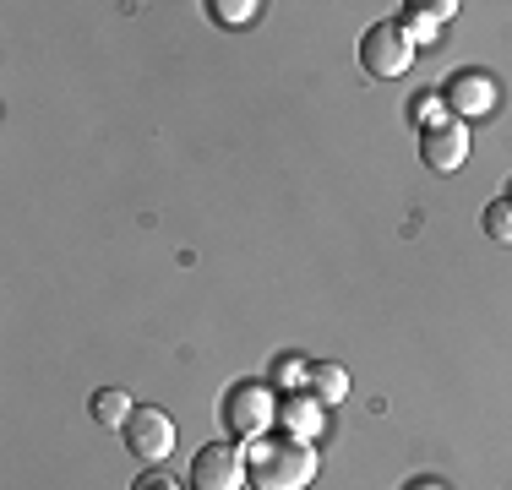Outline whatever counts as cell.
Returning <instances> with one entry per match:
<instances>
[{
  "label": "cell",
  "instance_id": "6da1fadb",
  "mask_svg": "<svg viewBox=\"0 0 512 490\" xmlns=\"http://www.w3.org/2000/svg\"><path fill=\"white\" fill-rule=\"evenodd\" d=\"M322 469L311 441L300 436H256L246 447V485L251 490H306Z\"/></svg>",
  "mask_w": 512,
  "mask_h": 490
},
{
  "label": "cell",
  "instance_id": "7a4b0ae2",
  "mask_svg": "<svg viewBox=\"0 0 512 490\" xmlns=\"http://www.w3.org/2000/svg\"><path fill=\"white\" fill-rule=\"evenodd\" d=\"M273 420H278V398H273V387H267V382H235V387L224 392V425H229V436L256 441Z\"/></svg>",
  "mask_w": 512,
  "mask_h": 490
},
{
  "label": "cell",
  "instance_id": "3957f363",
  "mask_svg": "<svg viewBox=\"0 0 512 490\" xmlns=\"http://www.w3.org/2000/svg\"><path fill=\"white\" fill-rule=\"evenodd\" d=\"M360 66L371 71V77H382V82L404 77V71L414 66V39L404 33V22H376V28H365Z\"/></svg>",
  "mask_w": 512,
  "mask_h": 490
},
{
  "label": "cell",
  "instance_id": "277c9868",
  "mask_svg": "<svg viewBox=\"0 0 512 490\" xmlns=\"http://www.w3.org/2000/svg\"><path fill=\"white\" fill-rule=\"evenodd\" d=\"M191 490H246V447L207 441L191 458Z\"/></svg>",
  "mask_w": 512,
  "mask_h": 490
},
{
  "label": "cell",
  "instance_id": "5b68a950",
  "mask_svg": "<svg viewBox=\"0 0 512 490\" xmlns=\"http://www.w3.org/2000/svg\"><path fill=\"white\" fill-rule=\"evenodd\" d=\"M126 447L137 452L142 463H164L169 452H175V420H169L164 409H153V403H137V414H131V425H126Z\"/></svg>",
  "mask_w": 512,
  "mask_h": 490
},
{
  "label": "cell",
  "instance_id": "8992f818",
  "mask_svg": "<svg viewBox=\"0 0 512 490\" xmlns=\"http://www.w3.org/2000/svg\"><path fill=\"white\" fill-rule=\"evenodd\" d=\"M442 104L453 109V120H485L496 109V82L485 77V71H453L442 88Z\"/></svg>",
  "mask_w": 512,
  "mask_h": 490
},
{
  "label": "cell",
  "instance_id": "52a82bcc",
  "mask_svg": "<svg viewBox=\"0 0 512 490\" xmlns=\"http://www.w3.org/2000/svg\"><path fill=\"white\" fill-rule=\"evenodd\" d=\"M420 158H425V169H436V175H458L463 158H469V126H463V120L431 126L420 137Z\"/></svg>",
  "mask_w": 512,
  "mask_h": 490
},
{
  "label": "cell",
  "instance_id": "ba28073f",
  "mask_svg": "<svg viewBox=\"0 0 512 490\" xmlns=\"http://www.w3.org/2000/svg\"><path fill=\"white\" fill-rule=\"evenodd\" d=\"M322 420H327V409L311 398V392H289V398H278V425H284V436L316 441L322 436Z\"/></svg>",
  "mask_w": 512,
  "mask_h": 490
},
{
  "label": "cell",
  "instance_id": "9c48e42d",
  "mask_svg": "<svg viewBox=\"0 0 512 490\" xmlns=\"http://www.w3.org/2000/svg\"><path fill=\"white\" fill-rule=\"evenodd\" d=\"M306 392H311L316 403H322V409H333V403L349 398V371H344V365H333V360H311Z\"/></svg>",
  "mask_w": 512,
  "mask_h": 490
},
{
  "label": "cell",
  "instance_id": "30bf717a",
  "mask_svg": "<svg viewBox=\"0 0 512 490\" xmlns=\"http://www.w3.org/2000/svg\"><path fill=\"white\" fill-rule=\"evenodd\" d=\"M88 414H93V425H104V431H126L131 414H137V403H131V392H120V387H99L93 403H88Z\"/></svg>",
  "mask_w": 512,
  "mask_h": 490
},
{
  "label": "cell",
  "instance_id": "8fae6325",
  "mask_svg": "<svg viewBox=\"0 0 512 490\" xmlns=\"http://www.w3.org/2000/svg\"><path fill=\"white\" fill-rule=\"evenodd\" d=\"M480 224H485V235H491L496 245H512V202H507V196H502V202L485 207Z\"/></svg>",
  "mask_w": 512,
  "mask_h": 490
},
{
  "label": "cell",
  "instance_id": "7c38bea8",
  "mask_svg": "<svg viewBox=\"0 0 512 490\" xmlns=\"http://www.w3.org/2000/svg\"><path fill=\"white\" fill-rule=\"evenodd\" d=\"M404 33L414 39V49L436 39V22H431V17H425V11H420V0H409V6H404Z\"/></svg>",
  "mask_w": 512,
  "mask_h": 490
},
{
  "label": "cell",
  "instance_id": "4fadbf2b",
  "mask_svg": "<svg viewBox=\"0 0 512 490\" xmlns=\"http://www.w3.org/2000/svg\"><path fill=\"white\" fill-rule=\"evenodd\" d=\"M207 11H213L218 22H229V28H240V22H251L262 6H256V0H213Z\"/></svg>",
  "mask_w": 512,
  "mask_h": 490
},
{
  "label": "cell",
  "instance_id": "5bb4252c",
  "mask_svg": "<svg viewBox=\"0 0 512 490\" xmlns=\"http://www.w3.org/2000/svg\"><path fill=\"white\" fill-rule=\"evenodd\" d=\"M409 115H414V126H442V93H414V104H409Z\"/></svg>",
  "mask_w": 512,
  "mask_h": 490
},
{
  "label": "cell",
  "instance_id": "9a60e30c",
  "mask_svg": "<svg viewBox=\"0 0 512 490\" xmlns=\"http://www.w3.org/2000/svg\"><path fill=\"white\" fill-rule=\"evenodd\" d=\"M306 371H311V360H300V354H278V365H273L278 387H300V382H306Z\"/></svg>",
  "mask_w": 512,
  "mask_h": 490
},
{
  "label": "cell",
  "instance_id": "2e32d148",
  "mask_svg": "<svg viewBox=\"0 0 512 490\" xmlns=\"http://www.w3.org/2000/svg\"><path fill=\"white\" fill-rule=\"evenodd\" d=\"M420 11H425V17L436 22V28H442V22H453V17H458V6H453V0H420Z\"/></svg>",
  "mask_w": 512,
  "mask_h": 490
},
{
  "label": "cell",
  "instance_id": "e0dca14e",
  "mask_svg": "<svg viewBox=\"0 0 512 490\" xmlns=\"http://www.w3.org/2000/svg\"><path fill=\"white\" fill-rule=\"evenodd\" d=\"M131 490H180L175 480H169V474L164 469H148V474H142V480L137 485H131Z\"/></svg>",
  "mask_w": 512,
  "mask_h": 490
},
{
  "label": "cell",
  "instance_id": "ac0fdd59",
  "mask_svg": "<svg viewBox=\"0 0 512 490\" xmlns=\"http://www.w3.org/2000/svg\"><path fill=\"white\" fill-rule=\"evenodd\" d=\"M404 490H442V485H436V480H409Z\"/></svg>",
  "mask_w": 512,
  "mask_h": 490
},
{
  "label": "cell",
  "instance_id": "d6986e66",
  "mask_svg": "<svg viewBox=\"0 0 512 490\" xmlns=\"http://www.w3.org/2000/svg\"><path fill=\"white\" fill-rule=\"evenodd\" d=\"M507 202H512V186H507Z\"/></svg>",
  "mask_w": 512,
  "mask_h": 490
}]
</instances>
